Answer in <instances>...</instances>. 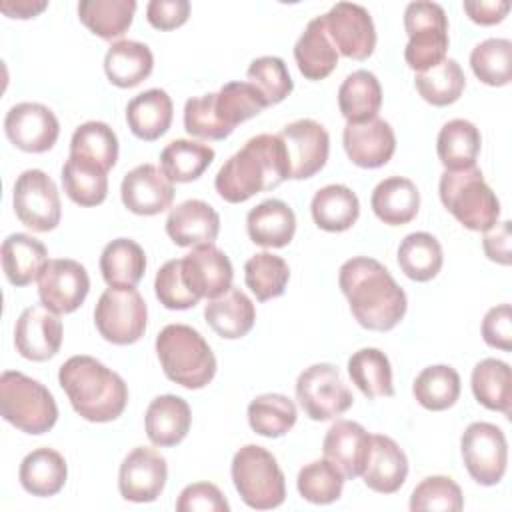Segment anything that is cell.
I'll return each mask as SVG.
<instances>
[{
    "label": "cell",
    "mask_w": 512,
    "mask_h": 512,
    "mask_svg": "<svg viewBox=\"0 0 512 512\" xmlns=\"http://www.w3.org/2000/svg\"><path fill=\"white\" fill-rule=\"evenodd\" d=\"M338 286L356 322L374 332L392 330L406 314V292L374 258L354 256L338 270Z\"/></svg>",
    "instance_id": "obj_1"
},
{
    "label": "cell",
    "mask_w": 512,
    "mask_h": 512,
    "mask_svg": "<svg viewBox=\"0 0 512 512\" xmlns=\"http://www.w3.org/2000/svg\"><path fill=\"white\" fill-rule=\"evenodd\" d=\"M286 178H290V164L284 142L278 134H258L222 164L214 188L222 200L240 204L280 186Z\"/></svg>",
    "instance_id": "obj_2"
},
{
    "label": "cell",
    "mask_w": 512,
    "mask_h": 512,
    "mask_svg": "<svg viewBox=\"0 0 512 512\" xmlns=\"http://www.w3.org/2000/svg\"><path fill=\"white\" fill-rule=\"evenodd\" d=\"M58 382L74 412L88 422H112L128 404L122 376L92 356H70L58 370Z\"/></svg>",
    "instance_id": "obj_3"
},
{
    "label": "cell",
    "mask_w": 512,
    "mask_h": 512,
    "mask_svg": "<svg viewBox=\"0 0 512 512\" xmlns=\"http://www.w3.org/2000/svg\"><path fill=\"white\" fill-rule=\"evenodd\" d=\"M266 106L262 94L248 82H228L218 92L190 98L184 104V130L202 140H224L234 128Z\"/></svg>",
    "instance_id": "obj_4"
},
{
    "label": "cell",
    "mask_w": 512,
    "mask_h": 512,
    "mask_svg": "<svg viewBox=\"0 0 512 512\" xmlns=\"http://www.w3.org/2000/svg\"><path fill=\"white\" fill-rule=\"evenodd\" d=\"M156 354L168 380L200 390L216 374V356L204 336L188 324H168L156 336Z\"/></svg>",
    "instance_id": "obj_5"
},
{
    "label": "cell",
    "mask_w": 512,
    "mask_h": 512,
    "mask_svg": "<svg viewBox=\"0 0 512 512\" xmlns=\"http://www.w3.org/2000/svg\"><path fill=\"white\" fill-rule=\"evenodd\" d=\"M438 194L444 208L464 228L472 232H486L498 224L500 200L486 184L478 166L444 170L438 182Z\"/></svg>",
    "instance_id": "obj_6"
},
{
    "label": "cell",
    "mask_w": 512,
    "mask_h": 512,
    "mask_svg": "<svg viewBox=\"0 0 512 512\" xmlns=\"http://www.w3.org/2000/svg\"><path fill=\"white\" fill-rule=\"evenodd\" d=\"M0 412L14 428L34 436L52 430L58 420L52 392L18 370H6L0 376Z\"/></svg>",
    "instance_id": "obj_7"
},
{
    "label": "cell",
    "mask_w": 512,
    "mask_h": 512,
    "mask_svg": "<svg viewBox=\"0 0 512 512\" xmlns=\"http://www.w3.org/2000/svg\"><path fill=\"white\" fill-rule=\"evenodd\" d=\"M230 476L242 502L254 510H272L286 500L284 472L264 446H242L232 458Z\"/></svg>",
    "instance_id": "obj_8"
},
{
    "label": "cell",
    "mask_w": 512,
    "mask_h": 512,
    "mask_svg": "<svg viewBox=\"0 0 512 512\" xmlns=\"http://www.w3.org/2000/svg\"><path fill=\"white\" fill-rule=\"evenodd\" d=\"M404 30L408 34L404 48L408 68L424 72L446 58L450 44L448 18L440 4L428 0L410 2L404 10Z\"/></svg>",
    "instance_id": "obj_9"
},
{
    "label": "cell",
    "mask_w": 512,
    "mask_h": 512,
    "mask_svg": "<svg viewBox=\"0 0 512 512\" xmlns=\"http://www.w3.org/2000/svg\"><path fill=\"white\" fill-rule=\"evenodd\" d=\"M148 308L136 288H106L94 308V324L106 342L128 346L146 332Z\"/></svg>",
    "instance_id": "obj_10"
},
{
    "label": "cell",
    "mask_w": 512,
    "mask_h": 512,
    "mask_svg": "<svg viewBox=\"0 0 512 512\" xmlns=\"http://www.w3.org/2000/svg\"><path fill=\"white\" fill-rule=\"evenodd\" d=\"M296 400L310 420L326 422L342 416L354 402L334 364L320 362L300 372L296 380Z\"/></svg>",
    "instance_id": "obj_11"
},
{
    "label": "cell",
    "mask_w": 512,
    "mask_h": 512,
    "mask_svg": "<svg viewBox=\"0 0 512 512\" xmlns=\"http://www.w3.org/2000/svg\"><path fill=\"white\" fill-rule=\"evenodd\" d=\"M460 454L474 482L496 486L508 464V442L500 426L472 422L460 436Z\"/></svg>",
    "instance_id": "obj_12"
},
{
    "label": "cell",
    "mask_w": 512,
    "mask_h": 512,
    "mask_svg": "<svg viewBox=\"0 0 512 512\" xmlns=\"http://www.w3.org/2000/svg\"><path fill=\"white\" fill-rule=\"evenodd\" d=\"M12 204L16 218L32 232H50L60 224V194L44 170L30 168L16 178Z\"/></svg>",
    "instance_id": "obj_13"
},
{
    "label": "cell",
    "mask_w": 512,
    "mask_h": 512,
    "mask_svg": "<svg viewBox=\"0 0 512 512\" xmlns=\"http://www.w3.org/2000/svg\"><path fill=\"white\" fill-rule=\"evenodd\" d=\"M322 20L338 54L352 60H366L372 56L376 48V28L364 6L336 2Z\"/></svg>",
    "instance_id": "obj_14"
},
{
    "label": "cell",
    "mask_w": 512,
    "mask_h": 512,
    "mask_svg": "<svg viewBox=\"0 0 512 512\" xmlns=\"http://www.w3.org/2000/svg\"><path fill=\"white\" fill-rule=\"evenodd\" d=\"M278 136L288 154L292 180L312 178L324 168L330 154V136L320 122L300 118L286 124Z\"/></svg>",
    "instance_id": "obj_15"
},
{
    "label": "cell",
    "mask_w": 512,
    "mask_h": 512,
    "mask_svg": "<svg viewBox=\"0 0 512 512\" xmlns=\"http://www.w3.org/2000/svg\"><path fill=\"white\" fill-rule=\"evenodd\" d=\"M4 132L18 150L42 154L56 144L60 124L48 106L40 102H20L6 112Z\"/></svg>",
    "instance_id": "obj_16"
},
{
    "label": "cell",
    "mask_w": 512,
    "mask_h": 512,
    "mask_svg": "<svg viewBox=\"0 0 512 512\" xmlns=\"http://www.w3.org/2000/svg\"><path fill=\"white\" fill-rule=\"evenodd\" d=\"M168 480L166 458L148 446H138L126 454L118 470V490L128 502H154Z\"/></svg>",
    "instance_id": "obj_17"
},
{
    "label": "cell",
    "mask_w": 512,
    "mask_h": 512,
    "mask_svg": "<svg viewBox=\"0 0 512 512\" xmlns=\"http://www.w3.org/2000/svg\"><path fill=\"white\" fill-rule=\"evenodd\" d=\"M90 276L86 268L72 258L50 260L38 280L40 304L54 314H70L86 300Z\"/></svg>",
    "instance_id": "obj_18"
},
{
    "label": "cell",
    "mask_w": 512,
    "mask_h": 512,
    "mask_svg": "<svg viewBox=\"0 0 512 512\" xmlns=\"http://www.w3.org/2000/svg\"><path fill=\"white\" fill-rule=\"evenodd\" d=\"M16 352L32 362H44L58 354L62 346V322L58 314L42 304L22 310L14 326Z\"/></svg>",
    "instance_id": "obj_19"
},
{
    "label": "cell",
    "mask_w": 512,
    "mask_h": 512,
    "mask_svg": "<svg viewBox=\"0 0 512 512\" xmlns=\"http://www.w3.org/2000/svg\"><path fill=\"white\" fill-rule=\"evenodd\" d=\"M122 204L138 216H154L172 206L174 184L154 164H140L132 168L120 184Z\"/></svg>",
    "instance_id": "obj_20"
},
{
    "label": "cell",
    "mask_w": 512,
    "mask_h": 512,
    "mask_svg": "<svg viewBox=\"0 0 512 512\" xmlns=\"http://www.w3.org/2000/svg\"><path fill=\"white\" fill-rule=\"evenodd\" d=\"M342 144L352 164L360 168H380L390 162L396 150V136L384 118H372L360 124H346Z\"/></svg>",
    "instance_id": "obj_21"
},
{
    "label": "cell",
    "mask_w": 512,
    "mask_h": 512,
    "mask_svg": "<svg viewBox=\"0 0 512 512\" xmlns=\"http://www.w3.org/2000/svg\"><path fill=\"white\" fill-rule=\"evenodd\" d=\"M182 272L188 286L200 298H216L232 288V262L214 244L194 246L182 258Z\"/></svg>",
    "instance_id": "obj_22"
},
{
    "label": "cell",
    "mask_w": 512,
    "mask_h": 512,
    "mask_svg": "<svg viewBox=\"0 0 512 512\" xmlns=\"http://www.w3.org/2000/svg\"><path fill=\"white\" fill-rule=\"evenodd\" d=\"M372 436L354 420H336L322 442L324 458L330 460L344 478H358L370 454Z\"/></svg>",
    "instance_id": "obj_23"
},
{
    "label": "cell",
    "mask_w": 512,
    "mask_h": 512,
    "mask_svg": "<svg viewBox=\"0 0 512 512\" xmlns=\"http://www.w3.org/2000/svg\"><path fill=\"white\" fill-rule=\"evenodd\" d=\"M220 232L218 212L204 200H184L166 218L168 238L182 248L214 244Z\"/></svg>",
    "instance_id": "obj_24"
},
{
    "label": "cell",
    "mask_w": 512,
    "mask_h": 512,
    "mask_svg": "<svg viewBox=\"0 0 512 512\" xmlns=\"http://www.w3.org/2000/svg\"><path fill=\"white\" fill-rule=\"evenodd\" d=\"M408 476V458L404 450L384 434H374L370 454L362 470L364 484L378 494L398 492Z\"/></svg>",
    "instance_id": "obj_25"
},
{
    "label": "cell",
    "mask_w": 512,
    "mask_h": 512,
    "mask_svg": "<svg viewBox=\"0 0 512 512\" xmlns=\"http://www.w3.org/2000/svg\"><path fill=\"white\" fill-rule=\"evenodd\" d=\"M192 424V412L184 398L176 394L156 396L144 416L146 436L154 446L170 448L180 444Z\"/></svg>",
    "instance_id": "obj_26"
},
{
    "label": "cell",
    "mask_w": 512,
    "mask_h": 512,
    "mask_svg": "<svg viewBox=\"0 0 512 512\" xmlns=\"http://www.w3.org/2000/svg\"><path fill=\"white\" fill-rule=\"evenodd\" d=\"M246 232L262 248H284L296 232L294 210L284 200L268 198L248 212Z\"/></svg>",
    "instance_id": "obj_27"
},
{
    "label": "cell",
    "mask_w": 512,
    "mask_h": 512,
    "mask_svg": "<svg viewBox=\"0 0 512 512\" xmlns=\"http://www.w3.org/2000/svg\"><path fill=\"white\" fill-rule=\"evenodd\" d=\"M204 320L220 338L238 340L252 330L256 322V308L242 290L230 288L208 300L204 306Z\"/></svg>",
    "instance_id": "obj_28"
},
{
    "label": "cell",
    "mask_w": 512,
    "mask_h": 512,
    "mask_svg": "<svg viewBox=\"0 0 512 512\" xmlns=\"http://www.w3.org/2000/svg\"><path fill=\"white\" fill-rule=\"evenodd\" d=\"M172 116V98L162 88L144 90L126 106L128 128L136 138L144 142H154L164 136L172 124Z\"/></svg>",
    "instance_id": "obj_29"
},
{
    "label": "cell",
    "mask_w": 512,
    "mask_h": 512,
    "mask_svg": "<svg viewBox=\"0 0 512 512\" xmlns=\"http://www.w3.org/2000/svg\"><path fill=\"white\" fill-rule=\"evenodd\" d=\"M376 218L388 226L412 222L420 210V192L410 178L390 176L376 184L370 196Z\"/></svg>",
    "instance_id": "obj_30"
},
{
    "label": "cell",
    "mask_w": 512,
    "mask_h": 512,
    "mask_svg": "<svg viewBox=\"0 0 512 512\" xmlns=\"http://www.w3.org/2000/svg\"><path fill=\"white\" fill-rule=\"evenodd\" d=\"M46 246L30 234H10L2 242V270L12 286H28L40 280L48 266Z\"/></svg>",
    "instance_id": "obj_31"
},
{
    "label": "cell",
    "mask_w": 512,
    "mask_h": 512,
    "mask_svg": "<svg viewBox=\"0 0 512 512\" xmlns=\"http://www.w3.org/2000/svg\"><path fill=\"white\" fill-rule=\"evenodd\" d=\"M294 60L306 80H322L338 64V52L326 32L322 16L312 18L294 44Z\"/></svg>",
    "instance_id": "obj_32"
},
{
    "label": "cell",
    "mask_w": 512,
    "mask_h": 512,
    "mask_svg": "<svg viewBox=\"0 0 512 512\" xmlns=\"http://www.w3.org/2000/svg\"><path fill=\"white\" fill-rule=\"evenodd\" d=\"M18 478L22 488L38 498L58 494L68 478V464L54 448H36L20 462Z\"/></svg>",
    "instance_id": "obj_33"
},
{
    "label": "cell",
    "mask_w": 512,
    "mask_h": 512,
    "mask_svg": "<svg viewBox=\"0 0 512 512\" xmlns=\"http://www.w3.org/2000/svg\"><path fill=\"white\" fill-rule=\"evenodd\" d=\"M152 50L136 40L114 42L104 56V72L110 84L118 88H134L152 74Z\"/></svg>",
    "instance_id": "obj_34"
},
{
    "label": "cell",
    "mask_w": 512,
    "mask_h": 512,
    "mask_svg": "<svg viewBox=\"0 0 512 512\" xmlns=\"http://www.w3.org/2000/svg\"><path fill=\"white\" fill-rule=\"evenodd\" d=\"M310 212L320 230L344 232L356 224L360 216V202L348 186L328 184L314 194Z\"/></svg>",
    "instance_id": "obj_35"
},
{
    "label": "cell",
    "mask_w": 512,
    "mask_h": 512,
    "mask_svg": "<svg viewBox=\"0 0 512 512\" xmlns=\"http://www.w3.org/2000/svg\"><path fill=\"white\" fill-rule=\"evenodd\" d=\"M100 272L110 288H134L146 272V254L138 242L116 238L100 254Z\"/></svg>",
    "instance_id": "obj_36"
},
{
    "label": "cell",
    "mask_w": 512,
    "mask_h": 512,
    "mask_svg": "<svg viewBox=\"0 0 512 512\" xmlns=\"http://www.w3.org/2000/svg\"><path fill=\"white\" fill-rule=\"evenodd\" d=\"M482 136L480 130L464 118L448 120L436 138L438 160L446 170H464L476 166L480 154Z\"/></svg>",
    "instance_id": "obj_37"
},
{
    "label": "cell",
    "mask_w": 512,
    "mask_h": 512,
    "mask_svg": "<svg viewBox=\"0 0 512 512\" xmlns=\"http://www.w3.org/2000/svg\"><path fill=\"white\" fill-rule=\"evenodd\" d=\"M382 106V86L368 70H356L338 88V108L350 124H360L378 116Z\"/></svg>",
    "instance_id": "obj_38"
},
{
    "label": "cell",
    "mask_w": 512,
    "mask_h": 512,
    "mask_svg": "<svg viewBox=\"0 0 512 512\" xmlns=\"http://www.w3.org/2000/svg\"><path fill=\"white\" fill-rule=\"evenodd\" d=\"M348 374L352 384L368 398L394 396L392 366L388 356L378 348H360L348 358Z\"/></svg>",
    "instance_id": "obj_39"
},
{
    "label": "cell",
    "mask_w": 512,
    "mask_h": 512,
    "mask_svg": "<svg viewBox=\"0 0 512 512\" xmlns=\"http://www.w3.org/2000/svg\"><path fill=\"white\" fill-rule=\"evenodd\" d=\"M472 394L488 410L502 412L510 416L512 404V378L510 366L498 358H484L480 360L470 378Z\"/></svg>",
    "instance_id": "obj_40"
},
{
    "label": "cell",
    "mask_w": 512,
    "mask_h": 512,
    "mask_svg": "<svg viewBox=\"0 0 512 512\" xmlns=\"http://www.w3.org/2000/svg\"><path fill=\"white\" fill-rule=\"evenodd\" d=\"M136 6V0H82L78 18L92 34L114 40L132 26Z\"/></svg>",
    "instance_id": "obj_41"
},
{
    "label": "cell",
    "mask_w": 512,
    "mask_h": 512,
    "mask_svg": "<svg viewBox=\"0 0 512 512\" xmlns=\"http://www.w3.org/2000/svg\"><path fill=\"white\" fill-rule=\"evenodd\" d=\"M70 156L110 172L118 160L116 132L106 122L98 120L80 124L70 140Z\"/></svg>",
    "instance_id": "obj_42"
},
{
    "label": "cell",
    "mask_w": 512,
    "mask_h": 512,
    "mask_svg": "<svg viewBox=\"0 0 512 512\" xmlns=\"http://www.w3.org/2000/svg\"><path fill=\"white\" fill-rule=\"evenodd\" d=\"M442 264V246L438 238L428 232H412L398 246V266L414 282L436 278Z\"/></svg>",
    "instance_id": "obj_43"
},
{
    "label": "cell",
    "mask_w": 512,
    "mask_h": 512,
    "mask_svg": "<svg viewBox=\"0 0 512 512\" xmlns=\"http://www.w3.org/2000/svg\"><path fill=\"white\" fill-rule=\"evenodd\" d=\"M214 156L212 146L178 138L160 152V168L172 182H192L208 170Z\"/></svg>",
    "instance_id": "obj_44"
},
{
    "label": "cell",
    "mask_w": 512,
    "mask_h": 512,
    "mask_svg": "<svg viewBox=\"0 0 512 512\" xmlns=\"http://www.w3.org/2000/svg\"><path fill=\"white\" fill-rule=\"evenodd\" d=\"M418 404L430 412H442L456 404L460 396V374L448 364L426 366L412 384Z\"/></svg>",
    "instance_id": "obj_45"
},
{
    "label": "cell",
    "mask_w": 512,
    "mask_h": 512,
    "mask_svg": "<svg viewBox=\"0 0 512 512\" xmlns=\"http://www.w3.org/2000/svg\"><path fill=\"white\" fill-rule=\"evenodd\" d=\"M296 404L278 392L256 396L248 404V424L264 438H280L296 424Z\"/></svg>",
    "instance_id": "obj_46"
},
{
    "label": "cell",
    "mask_w": 512,
    "mask_h": 512,
    "mask_svg": "<svg viewBox=\"0 0 512 512\" xmlns=\"http://www.w3.org/2000/svg\"><path fill=\"white\" fill-rule=\"evenodd\" d=\"M108 172L84 160L68 156L62 166V186L66 196L78 206H98L108 194Z\"/></svg>",
    "instance_id": "obj_47"
},
{
    "label": "cell",
    "mask_w": 512,
    "mask_h": 512,
    "mask_svg": "<svg viewBox=\"0 0 512 512\" xmlns=\"http://www.w3.org/2000/svg\"><path fill=\"white\" fill-rule=\"evenodd\" d=\"M414 86L422 100L428 104L448 106L462 96L466 88V76L454 58H444L438 66L416 72Z\"/></svg>",
    "instance_id": "obj_48"
},
{
    "label": "cell",
    "mask_w": 512,
    "mask_h": 512,
    "mask_svg": "<svg viewBox=\"0 0 512 512\" xmlns=\"http://www.w3.org/2000/svg\"><path fill=\"white\" fill-rule=\"evenodd\" d=\"M290 280V268L282 256L258 252L244 264V282L258 302H266L284 294Z\"/></svg>",
    "instance_id": "obj_49"
},
{
    "label": "cell",
    "mask_w": 512,
    "mask_h": 512,
    "mask_svg": "<svg viewBox=\"0 0 512 512\" xmlns=\"http://www.w3.org/2000/svg\"><path fill=\"white\" fill-rule=\"evenodd\" d=\"M470 68L486 86H506L512 80V42L486 38L470 52Z\"/></svg>",
    "instance_id": "obj_50"
},
{
    "label": "cell",
    "mask_w": 512,
    "mask_h": 512,
    "mask_svg": "<svg viewBox=\"0 0 512 512\" xmlns=\"http://www.w3.org/2000/svg\"><path fill=\"white\" fill-rule=\"evenodd\" d=\"M296 488L306 502L324 506L336 502L342 496L344 476L330 460L320 458L300 468Z\"/></svg>",
    "instance_id": "obj_51"
},
{
    "label": "cell",
    "mask_w": 512,
    "mask_h": 512,
    "mask_svg": "<svg viewBox=\"0 0 512 512\" xmlns=\"http://www.w3.org/2000/svg\"><path fill=\"white\" fill-rule=\"evenodd\" d=\"M246 78L248 84H252L262 94L266 106L280 104L294 88L284 60L278 56L254 58L246 70Z\"/></svg>",
    "instance_id": "obj_52"
},
{
    "label": "cell",
    "mask_w": 512,
    "mask_h": 512,
    "mask_svg": "<svg viewBox=\"0 0 512 512\" xmlns=\"http://www.w3.org/2000/svg\"><path fill=\"white\" fill-rule=\"evenodd\" d=\"M464 508L460 486L448 476H428L410 494V510L458 512Z\"/></svg>",
    "instance_id": "obj_53"
},
{
    "label": "cell",
    "mask_w": 512,
    "mask_h": 512,
    "mask_svg": "<svg viewBox=\"0 0 512 512\" xmlns=\"http://www.w3.org/2000/svg\"><path fill=\"white\" fill-rule=\"evenodd\" d=\"M154 292L160 304L168 310H188L200 302V296L188 286L182 272V258L168 260L160 266L154 278Z\"/></svg>",
    "instance_id": "obj_54"
},
{
    "label": "cell",
    "mask_w": 512,
    "mask_h": 512,
    "mask_svg": "<svg viewBox=\"0 0 512 512\" xmlns=\"http://www.w3.org/2000/svg\"><path fill=\"white\" fill-rule=\"evenodd\" d=\"M176 510L178 512H228L230 504L216 484L194 482L180 492L176 500Z\"/></svg>",
    "instance_id": "obj_55"
},
{
    "label": "cell",
    "mask_w": 512,
    "mask_h": 512,
    "mask_svg": "<svg viewBox=\"0 0 512 512\" xmlns=\"http://www.w3.org/2000/svg\"><path fill=\"white\" fill-rule=\"evenodd\" d=\"M482 338L488 346L508 352L512 348V310L510 304H498L484 314Z\"/></svg>",
    "instance_id": "obj_56"
},
{
    "label": "cell",
    "mask_w": 512,
    "mask_h": 512,
    "mask_svg": "<svg viewBox=\"0 0 512 512\" xmlns=\"http://www.w3.org/2000/svg\"><path fill=\"white\" fill-rule=\"evenodd\" d=\"M190 16L188 0H150L146 6V20L156 30H174Z\"/></svg>",
    "instance_id": "obj_57"
},
{
    "label": "cell",
    "mask_w": 512,
    "mask_h": 512,
    "mask_svg": "<svg viewBox=\"0 0 512 512\" xmlns=\"http://www.w3.org/2000/svg\"><path fill=\"white\" fill-rule=\"evenodd\" d=\"M510 222L504 220V222H498L494 224L490 230L484 232V238H482V248H484V254L496 262V264H502V266H508L510 264Z\"/></svg>",
    "instance_id": "obj_58"
},
{
    "label": "cell",
    "mask_w": 512,
    "mask_h": 512,
    "mask_svg": "<svg viewBox=\"0 0 512 512\" xmlns=\"http://www.w3.org/2000/svg\"><path fill=\"white\" fill-rule=\"evenodd\" d=\"M464 12L468 18L480 26H494L500 24L508 12H510V2L506 0H466L462 4Z\"/></svg>",
    "instance_id": "obj_59"
},
{
    "label": "cell",
    "mask_w": 512,
    "mask_h": 512,
    "mask_svg": "<svg viewBox=\"0 0 512 512\" xmlns=\"http://www.w3.org/2000/svg\"><path fill=\"white\" fill-rule=\"evenodd\" d=\"M48 8L46 0H4L0 4V10L8 16V18H34L40 12H44Z\"/></svg>",
    "instance_id": "obj_60"
}]
</instances>
